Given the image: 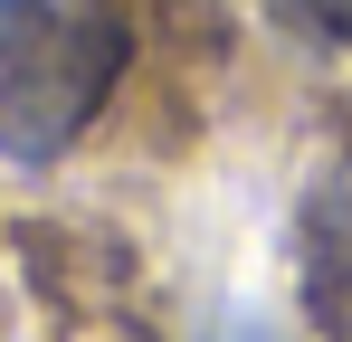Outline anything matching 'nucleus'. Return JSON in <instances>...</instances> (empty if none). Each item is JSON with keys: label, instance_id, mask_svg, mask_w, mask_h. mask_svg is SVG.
I'll list each match as a JSON object with an SVG mask.
<instances>
[{"label": "nucleus", "instance_id": "f257e3e1", "mask_svg": "<svg viewBox=\"0 0 352 342\" xmlns=\"http://www.w3.org/2000/svg\"><path fill=\"white\" fill-rule=\"evenodd\" d=\"M115 67H124V29L115 19L48 0V10L0 48V152H10V162H58L67 143L96 124Z\"/></svg>", "mask_w": 352, "mask_h": 342}, {"label": "nucleus", "instance_id": "f03ea898", "mask_svg": "<svg viewBox=\"0 0 352 342\" xmlns=\"http://www.w3.org/2000/svg\"><path fill=\"white\" fill-rule=\"evenodd\" d=\"M295 247H305V304H314V323L333 342H352V124H343V143L314 162V181H305Z\"/></svg>", "mask_w": 352, "mask_h": 342}, {"label": "nucleus", "instance_id": "7ed1b4c3", "mask_svg": "<svg viewBox=\"0 0 352 342\" xmlns=\"http://www.w3.org/2000/svg\"><path fill=\"white\" fill-rule=\"evenodd\" d=\"M295 29H314V38H352V0H276Z\"/></svg>", "mask_w": 352, "mask_h": 342}, {"label": "nucleus", "instance_id": "20e7f679", "mask_svg": "<svg viewBox=\"0 0 352 342\" xmlns=\"http://www.w3.org/2000/svg\"><path fill=\"white\" fill-rule=\"evenodd\" d=\"M219 342H276V333H257V323H229V333H219Z\"/></svg>", "mask_w": 352, "mask_h": 342}]
</instances>
